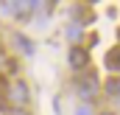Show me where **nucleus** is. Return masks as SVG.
Listing matches in <instances>:
<instances>
[{
  "label": "nucleus",
  "mask_w": 120,
  "mask_h": 115,
  "mask_svg": "<svg viewBox=\"0 0 120 115\" xmlns=\"http://www.w3.org/2000/svg\"><path fill=\"white\" fill-rule=\"evenodd\" d=\"M8 115H31V112H25V110H11Z\"/></svg>",
  "instance_id": "obj_9"
},
{
  "label": "nucleus",
  "mask_w": 120,
  "mask_h": 115,
  "mask_svg": "<svg viewBox=\"0 0 120 115\" xmlns=\"http://www.w3.org/2000/svg\"><path fill=\"white\" fill-rule=\"evenodd\" d=\"M78 95L84 98V104H90L92 98H95V93L101 90V82H98V76H92V73H84V76H78Z\"/></svg>",
  "instance_id": "obj_1"
},
{
  "label": "nucleus",
  "mask_w": 120,
  "mask_h": 115,
  "mask_svg": "<svg viewBox=\"0 0 120 115\" xmlns=\"http://www.w3.org/2000/svg\"><path fill=\"white\" fill-rule=\"evenodd\" d=\"M11 42L17 45V51H20V53H34V42H31L25 34H20V31H11Z\"/></svg>",
  "instance_id": "obj_4"
},
{
  "label": "nucleus",
  "mask_w": 120,
  "mask_h": 115,
  "mask_svg": "<svg viewBox=\"0 0 120 115\" xmlns=\"http://www.w3.org/2000/svg\"><path fill=\"white\" fill-rule=\"evenodd\" d=\"M75 115H92V107L90 104H81V107L75 110Z\"/></svg>",
  "instance_id": "obj_8"
},
{
  "label": "nucleus",
  "mask_w": 120,
  "mask_h": 115,
  "mask_svg": "<svg viewBox=\"0 0 120 115\" xmlns=\"http://www.w3.org/2000/svg\"><path fill=\"white\" fill-rule=\"evenodd\" d=\"M98 115H115V112H112V110H101Z\"/></svg>",
  "instance_id": "obj_11"
},
{
  "label": "nucleus",
  "mask_w": 120,
  "mask_h": 115,
  "mask_svg": "<svg viewBox=\"0 0 120 115\" xmlns=\"http://www.w3.org/2000/svg\"><path fill=\"white\" fill-rule=\"evenodd\" d=\"M106 67H112V70H120V48L109 51V56H106Z\"/></svg>",
  "instance_id": "obj_6"
},
{
  "label": "nucleus",
  "mask_w": 120,
  "mask_h": 115,
  "mask_svg": "<svg viewBox=\"0 0 120 115\" xmlns=\"http://www.w3.org/2000/svg\"><path fill=\"white\" fill-rule=\"evenodd\" d=\"M3 70H6V56L0 53V73H3Z\"/></svg>",
  "instance_id": "obj_10"
},
{
  "label": "nucleus",
  "mask_w": 120,
  "mask_h": 115,
  "mask_svg": "<svg viewBox=\"0 0 120 115\" xmlns=\"http://www.w3.org/2000/svg\"><path fill=\"white\" fill-rule=\"evenodd\" d=\"M67 62H70V67H73V70H84V67L90 65V53H87V48L73 45V48H70V53H67Z\"/></svg>",
  "instance_id": "obj_3"
},
{
  "label": "nucleus",
  "mask_w": 120,
  "mask_h": 115,
  "mask_svg": "<svg viewBox=\"0 0 120 115\" xmlns=\"http://www.w3.org/2000/svg\"><path fill=\"white\" fill-rule=\"evenodd\" d=\"M103 90H106V95H120V76L106 79V82H103Z\"/></svg>",
  "instance_id": "obj_5"
},
{
  "label": "nucleus",
  "mask_w": 120,
  "mask_h": 115,
  "mask_svg": "<svg viewBox=\"0 0 120 115\" xmlns=\"http://www.w3.org/2000/svg\"><path fill=\"white\" fill-rule=\"evenodd\" d=\"M6 93H8V101L14 104V110H25V104H28V98H31L25 82H11Z\"/></svg>",
  "instance_id": "obj_2"
},
{
  "label": "nucleus",
  "mask_w": 120,
  "mask_h": 115,
  "mask_svg": "<svg viewBox=\"0 0 120 115\" xmlns=\"http://www.w3.org/2000/svg\"><path fill=\"white\" fill-rule=\"evenodd\" d=\"M67 37H70V42L81 39V25H70V28H67Z\"/></svg>",
  "instance_id": "obj_7"
}]
</instances>
